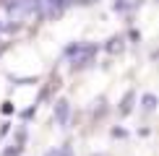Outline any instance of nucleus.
Segmentation results:
<instances>
[{
  "label": "nucleus",
  "instance_id": "8",
  "mask_svg": "<svg viewBox=\"0 0 159 156\" xmlns=\"http://www.w3.org/2000/svg\"><path fill=\"white\" fill-rule=\"evenodd\" d=\"M81 3H94V0H81Z\"/></svg>",
  "mask_w": 159,
  "mask_h": 156
},
{
  "label": "nucleus",
  "instance_id": "5",
  "mask_svg": "<svg viewBox=\"0 0 159 156\" xmlns=\"http://www.w3.org/2000/svg\"><path fill=\"white\" fill-rule=\"evenodd\" d=\"M130 102H133V94H128V96L123 99V107H120V112H123V115H128V112H130Z\"/></svg>",
  "mask_w": 159,
  "mask_h": 156
},
{
  "label": "nucleus",
  "instance_id": "4",
  "mask_svg": "<svg viewBox=\"0 0 159 156\" xmlns=\"http://www.w3.org/2000/svg\"><path fill=\"white\" fill-rule=\"evenodd\" d=\"M68 112H70L68 102L60 99V102H57V107H55V122H57V125H65V122H68Z\"/></svg>",
  "mask_w": 159,
  "mask_h": 156
},
{
  "label": "nucleus",
  "instance_id": "1",
  "mask_svg": "<svg viewBox=\"0 0 159 156\" xmlns=\"http://www.w3.org/2000/svg\"><path fill=\"white\" fill-rule=\"evenodd\" d=\"M3 13L8 16L11 24L29 21V18L37 13V0H8V3L3 5Z\"/></svg>",
  "mask_w": 159,
  "mask_h": 156
},
{
  "label": "nucleus",
  "instance_id": "7",
  "mask_svg": "<svg viewBox=\"0 0 159 156\" xmlns=\"http://www.w3.org/2000/svg\"><path fill=\"white\" fill-rule=\"evenodd\" d=\"M47 156H70V151L68 148H57V151H50Z\"/></svg>",
  "mask_w": 159,
  "mask_h": 156
},
{
  "label": "nucleus",
  "instance_id": "3",
  "mask_svg": "<svg viewBox=\"0 0 159 156\" xmlns=\"http://www.w3.org/2000/svg\"><path fill=\"white\" fill-rule=\"evenodd\" d=\"M70 55H73V65H86L91 60V55H94V47H84V44H76V47L68 50Z\"/></svg>",
  "mask_w": 159,
  "mask_h": 156
},
{
  "label": "nucleus",
  "instance_id": "2",
  "mask_svg": "<svg viewBox=\"0 0 159 156\" xmlns=\"http://www.w3.org/2000/svg\"><path fill=\"white\" fill-rule=\"evenodd\" d=\"M37 8L44 18H55L60 16L63 8H65V0H37Z\"/></svg>",
  "mask_w": 159,
  "mask_h": 156
},
{
  "label": "nucleus",
  "instance_id": "6",
  "mask_svg": "<svg viewBox=\"0 0 159 156\" xmlns=\"http://www.w3.org/2000/svg\"><path fill=\"white\" fill-rule=\"evenodd\" d=\"M154 96H151V94H146V96H143V109H154Z\"/></svg>",
  "mask_w": 159,
  "mask_h": 156
}]
</instances>
